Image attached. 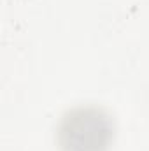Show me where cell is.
Returning <instances> with one entry per match:
<instances>
[{
	"mask_svg": "<svg viewBox=\"0 0 149 151\" xmlns=\"http://www.w3.org/2000/svg\"><path fill=\"white\" fill-rule=\"evenodd\" d=\"M111 139V119L97 107L69 111L58 128V142L63 151H105Z\"/></svg>",
	"mask_w": 149,
	"mask_h": 151,
	"instance_id": "cell-1",
	"label": "cell"
}]
</instances>
